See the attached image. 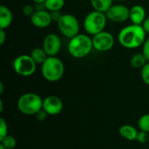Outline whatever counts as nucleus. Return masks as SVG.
Instances as JSON below:
<instances>
[{
    "instance_id": "f257e3e1",
    "label": "nucleus",
    "mask_w": 149,
    "mask_h": 149,
    "mask_svg": "<svg viewBox=\"0 0 149 149\" xmlns=\"http://www.w3.org/2000/svg\"><path fill=\"white\" fill-rule=\"evenodd\" d=\"M147 39V32L141 24H131L122 28L118 34V40L126 49H135L142 46Z\"/></svg>"
},
{
    "instance_id": "f03ea898",
    "label": "nucleus",
    "mask_w": 149,
    "mask_h": 149,
    "mask_svg": "<svg viewBox=\"0 0 149 149\" xmlns=\"http://www.w3.org/2000/svg\"><path fill=\"white\" fill-rule=\"evenodd\" d=\"M93 49V39L87 33H79L70 39L67 45L69 54L74 58H83L86 57Z\"/></svg>"
},
{
    "instance_id": "7ed1b4c3",
    "label": "nucleus",
    "mask_w": 149,
    "mask_h": 149,
    "mask_svg": "<svg viewBox=\"0 0 149 149\" xmlns=\"http://www.w3.org/2000/svg\"><path fill=\"white\" fill-rule=\"evenodd\" d=\"M41 73L48 82H57L64 76L65 65L58 57L50 56L41 65Z\"/></svg>"
},
{
    "instance_id": "20e7f679",
    "label": "nucleus",
    "mask_w": 149,
    "mask_h": 149,
    "mask_svg": "<svg viewBox=\"0 0 149 149\" xmlns=\"http://www.w3.org/2000/svg\"><path fill=\"white\" fill-rule=\"evenodd\" d=\"M43 99L37 93H26L22 94L17 102L18 111L24 115H35L43 108Z\"/></svg>"
},
{
    "instance_id": "39448f33",
    "label": "nucleus",
    "mask_w": 149,
    "mask_h": 149,
    "mask_svg": "<svg viewBox=\"0 0 149 149\" xmlns=\"http://www.w3.org/2000/svg\"><path fill=\"white\" fill-rule=\"evenodd\" d=\"M107 17L106 13L93 10L86 14L84 19V29L88 35L94 36L99 32L105 31Z\"/></svg>"
},
{
    "instance_id": "423d86ee",
    "label": "nucleus",
    "mask_w": 149,
    "mask_h": 149,
    "mask_svg": "<svg viewBox=\"0 0 149 149\" xmlns=\"http://www.w3.org/2000/svg\"><path fill=\"white\" fill-rule=\"evenodd\" d=\"M57 24L60 33L69 39L77 36L79 33L80 26L79 20L72 14H63L59 21L57 23Z\"/></svg>"
},
{
    "instance_id": "0eeeda50",
    "label": "nucleus",
    "mask_w": 149,
    "mask_h": 149,
    "mask_svg": "<svg viewBox=\"0 0 149 149\" xmlns=\"http://www.w3.org/2000/svg\"><path fill=\"white\" fill-rule=\"evenodd\" d=\"M15 72L22 77H30L34 74L37 69V64L31 55L23 54L17 56L12 63Z\"/></svg>"
},
{
    "instance_id": "6e6552de",
    "label": "nucleus",
    "mask_w": 149,
    "mask_h": 149,
    "mask_svg": "<svg viewBox=\"0 0 149 149\" xmlns=\"http://www.w3.org/2000/svg\"><path fill=\"white\" fill-rule=\"evenodd\" d=\"M92 39L93 49L100 52H109L113 49L115 44L113 35L107 31H103L94 36H92Z\"/></svg>"
},
{
    "instance_id": "1a4fd4ad",
    "label": "nucleus",
    "mask_w": 149,
    "mask_h": 149,
    "mask_svg": "<svg viewBox=\"0 0 149 149\" xmlns=\"http://www.w3.org/2000/svg\"><path fill=\"white\" fill-rule=\"evenodd\" d=\"M130 9L122 4L116 3L113 4L106 12L107 19L113 23H124L127 19H129Z\"/></svg>"
},
{
    "instance_id": "9d476101",
    "label": "nucleus",
    "mask_w": 149,
    "mask_h": 149,
    "mask_svg": "<svg viewBox=\"0 0 149 149\" xmlns=\"http://www.w3.org/2000/svg\"><path fill=\"white\" fill-rule=\"evenodd\" d=\"M62 46V42L58 35L56 33H49L45 36L43 41V49L45 51L47 55L57 56L60 52Z\"/></svg>"
},
{
    "instance_id": "9b49d317",
    "label": "nucleus",
    "mask_w": 149,
    "mask_h": 149,
    "mask_svg": "<svg viewBox=\"0 0 149 149\" xmlns=\"http://www.w3.org/2000/svg\"><path fill=\"white\" fill-rule=\"evenodd\" d=\"M64 108V104L61 99L55 95H49L43 100V109L48 115H58Z\"/></svg>"
},
{
    "instance_id": "f8f14e48",
    "label": "nucleus",
    "mask_w": 149,
    "mask_h": 149,
    "mask_svg": "<svg viewBox=\"0 0 149 149\" xmlns=\"http://www.w3.org/2000/svg\"><path fill=\"white\" fill-rule=\"evenodd\" d=\"M31 22L37 28H47L52 23L51 12L48 11L47 10H36L34 14L31 17Z\"/></svg>"
},
{
    "instance_id": "ddd939ff",
    "label": "nucleus",
    "mask_w": 149,
    "mask_h": 149,
    "mask_svg": "<svg viewBox=\"0 0 149 149\" xmlns=\"http://www.w3.org/2000/svg\"><path fill=\"white\" fill-rule=\"evenodd\" d=\"M147 18L146 10L141 4H134L130 8L129 19L132 24H142L145 19Z\"/></svg>"
},
{
    "instance_id": "4468645a",
    "label": "nucleus",
    "mask_w": 149,
    "mask_h": 149,
    "mask_svg": "<svg viewBox=\"0 0 149 149\" xmlns=\"http://www.w3.org/2000/svg\"><path fill=\"white\" fill-rule=\"evenodd\" d=\"M13 21L11 10L5 5L0 6V29L6 30L10 26Z\"/></svg>"
},
{
    "instance_id": "2eb2a0df",
    "label": "nucleus",
    "mask_w": 149,
    "mask_h": 149,
    "mask_svg": "<svg viewBox=\"0 0 149 149\" xmlns=\"http://www.w3.org/2000/svg\"><path fill=\"white\" fill-rule=\"evenodd\" d=\"M119 133L123 139L129 141H136L139 131L137 130V128H135L131 125H123L122 127H120Z\"/></svg>"
},
{
    "instance_id": "dca6fc26",
    "label": "nucleus",
    "mask_w": 149,
    "mask_h": 149,
    "mask_svg": "<svg viewBox=\"0 0 149 149\" xmlns=\"http://www.w3.org/2000/svg\"><path fill=\"white\" fill-rule=\"evenodd\" d=\"M113 0H90L93 10L106 13L107 10L113 4Z\"/></svg>"
},
{
    "instance_id": "f3484780",
    "label": "nucleus",
    "mask_w": 149,
    "mask_h": 149,
    "mask_svg": "<svg viewBox=\"0 0 149 149\" xmlns=\"http://www.w3.org/2000/svg\"><path fill=\"white\" fill-rule=\"evenodd\" d=\"M31 57L32 58V59L36 62L37 65H42L49 57L47 55V53L45 52V51L43 49V47H36L34 48L31 52Z\"/></svg>"
},
{
    "instance_id": "a211bd4d",
    "label": "nucleus",
    "mask_w": 149,
    "mask_h": 149,
    "mask_svg": "<svg viewBox=\"0 0 149 149\" xmlns=\"http://www.w3.org/2000/svg\"><path fill=\"white\" fill-rule=\"evenodd\" d=\"M148 63L144 54L142 52L135 53L132 56L130 59V65L135 69H141Z\"/></svg>"
},
{
    "instance_id": "6ab92c4d",
    "label": "nucleus",
    "mask_w": 149,
    "mask_h": 149,
    "mask_svg": "<svg viewBox=\"0 0 149 149\" xmlns=\"http://www.w3.org/2000/svg\"><path fill=\"white\" fill-rule=\"evenodd\" d=\"M44 4L45 10L50 12L61 10L65 6V0H45Z\"/></svg>"
},
{
    "instance_id": "aec40b11",
    "label": "nucleus",
    "mask_w": 149,
    "mask_h": 149,
    "mask_svg": "<svg viewBox=\"0 0 149 149\" xmlns=\"http://www.w3.org/2000/svg\"><path fill=\"white\" fill-rule=\"evenodd\" d=\"M138 127L141 131L149 134V113L143 114L138 120Z\"/></svg>"
},
{
    "instance_id": "412c9836",
    "label": "nucleus",
    "mask_w": 149,
    "mask_h": 149,
    "mask_svg": "<svg viewBox=\"0 0 149 149\" xmlns=\"http://www.w3.org/2000/svg\"><path fill=\"white\" fill-rule=\"evenodd\" d=\"M0 144L3 145L6 149H14L17 145V141L13 136L8 134L5 138L0 141Z\"/></svg>"
},
{
    "instance_id": "4be33fe9",
    "label": "nucleus",
    "mask_w": 149,
    "mask_h": 149,
    "mask_svg": "<svg viewBox=\"0 0 149 149\" xmlns=\"http://www.w3.org/2000/svg\"><path fill=\"white\" fill-rule=\"evenodd\" d=\"M141 79L142 81L149 86V63L148 62L141 69Z\"/></svg>"
},
{
    "instance_id": "5701e85b",
    "label": "nucleus",
    "mask_w": 149,
    "mask_h": 149,
    "mask_svg": "<svg viewBox=\"0 0 149 149\" xmlns=\"http://www.w3.org/2000/svg\"><path fill=\"white\" fill-rule=\"evenodd\" d=\"M8 135V125L4 119H0V141Z\"/></svg>"
},
{
    "instance_id": "b1692460",
    "label": "nucleus",
    "mask_w": 149,
    "mask_h": 149,
    "mask_svg": "<svg viewBox=\"0 0 149 149\" xmlns=\"http://www.w3.org/2000/svg\"><path fill=\"white\" fill-rule=\"evenodd\" d=\"M22 11H23V13H24V16L31 17L34 14V12L36 11V10H35V7L33 5H31V4H25L23 7Z\"/></svg>"
},
{
    "instance_id": "393cba45",
    "label": "nucleus",
    "mask_w": 149,
    "mask_h": 149,
    "mask_svg": "<svg viewBox=\"0 0 149 149\" xmlns=\"http://www.w3.org/2000/svg\"><path fill=\"white\" fill-rule=\"evenodd\" d=\"M136 141L141 144H144L146 143L148 141V133H146L144 131H139L138 133V135H137V139Z\"/></svg>"
},
{
    "instance_id": "a878e982",
    "label": "nucleus",
    "mask_w": 149,
    "mask_h": 149,
    "mask_svg": "<svg viewBox=\"0 0 149 149\" xmlns=\"http://www.w3.org/2000/svg\"><path fill=\"white\" fill-rule=\"evenodd\" d=\"M141 52L144 54V56H145L147 61L149 63V37L148 38H147L145 43H144L143 45H142V52Z\"/></svg>"
},
{
    "instance_id": "bb28decb",
    "label": "nucleus",
    "mask_w": 149,
    "mask_h": 149,
    "mask_svg": "<svg viewBox=\"0 0 149 149\" xmlns=\"http://www.w3.org/2000/svg\"><path fill=\"white\" fill-rule=\"evenodd\" d=\"M35 116H36V118H37L39 121H44V120H45L47 119L48 113L42 108L39 112H38V113L35 114Z\"/></svg>"
},
{
    "instance_id": "cd10ccee",
    "label": "nucleus",
    "mask_w": 149,
    "mask_h": 149,
    "mask_svg": "<svg viewBox=\"0 0 149 149\" xmlns=\"http://www.w3.org/2000/svg\"><path fill=\"white\" fill-rule=\"evenodd\" d=\"M62 13L60 12V10H57V11H52L51 12V17H52V22H56L58 23L59 21V19L62 17Z\"/></svg>"
},
{
    "instance_id": "c85d7f7f",
    "label": "nucleus",
    "mask_w": 149,
    "mask_h": 149,
    "mask_svg": "<svg viewBox=\"0 0 149 149\" xmlns=\"http://www.w3.org/2000/svg\"><path fill=\"white\" fill-rule=\"evenodd\" d=\"M6 39V32L5 30H2L0 29V45H3L5 42Z\"/></svg>"
},
{
    "instance_id": "c756f323",
    "label": "nucleus",
    "mask_w": 149,
    "mask_h": 149,
    "mask_svg": "<svg viewBox=\"0 0 149 149\" xmlns=\"http://www.w3.org/2000/svg\"><path fill=\"white\" fill-rule=\"evenodd\" d=\"M141 25L144 28L147 34H149V17H147V18L145 19V21L143 22V24Z\"/></svg>"
},
{
    "instance_id": "7c9ffc66",
    "label": "nucleus",
    "mask_w": 149,
    "mask_h": 149,
    "mask_svg": "<svg viewBox=\"0 0 149 149\" xmlns=\"http://www.w3.org/2000/svg\"><path fill=\"white\" fill-rule=\"evenodd\" d=\"M3 92V84L0 83V94H2Z\"/></svg>"
},
{
    "instance_id": "2f4dec72",
    "label": "nucleus",
    "mask_w": 149,
    "mask_h": 149,
    "mask_svg": "<svg viewBox=\"0 0 149 149\" xmlns=\"http://www.w3.org/2000/svg\"><path fill=\"white\" fill-rule=\"evenodd\" d=\"M31 1L35 3H45V0H31Z\"/></svg>"
},
{
    "instance_id": "473e14b6",
    "label": "nucleus",
    "mask_w": 149,
    "mask_h": 149,
    "mask_svg": "<svg viewBox=\"0 0 149 149\" xmlns=\"http://www.w3.org/2000/svg\"><path fill=\"white\" fill-rule=\"evenodd\" d=\"M0 149H6V148H5L3 145H1V144H0Z\"/></svg>"
},
{
    "instance_id": "72a5a7b5",
    "label": "nucleus",
    "mask_w": 149,
    "mask_h": 149,
    "mask_svg": "<svg viewBox=\"0 0 149 149\" xmlns=\"http://www.w3.org/2000/svg\"><path fill=\"white\" fill-rule=\"evenodd\" d=\"M116 1H118V2H120V3H122V2H125V1H127V0H116Z\"/></svg>"
},
{
    "instance_id": "f704fd0d",
    "label": "nucleus",
    "mask_w": 149,
    "mask_h": 149,
    "mask_svg": "<svg viewBox=\"0 0 149 149\" xmlns=\"http://www.w3.org/2000/svg\"><path fill=\"white\" fill-rule=\"evenodd\" d=\"M148 94H149V92H148Z\"/></svg>"
}]
</instances>
